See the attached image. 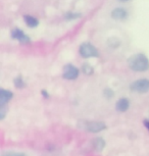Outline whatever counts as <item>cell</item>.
Segmentation results:
<instances>
[{
    "label": "cell",
    "instance_id": "1",
    "mask_svg": "<svg viewBox=\"0 0 149 156\" xmlns=\"http://www.w3.org/2000/svg\"><path fill=\"white\" fill-rule=\"evenodd\" d=\"M128 64L132 70L135 72H145L149 69V60L144 54L138 53L131 56L128 59Z\"/></svg>",
    "mask_w": 149,
    "mask_h": 156
},
{
    "label": "cell",
    "instance_id": "14",
    "mask_svg": "<svg viewBox=\"0 0 149 156\" xmlns=\"http://www.w3.org/2000/svg\"><path fill=\"white\" fill-rule=\"evenodd\" d=\"M83 72L85 73H87V75H91V73H93V69H92V66H89V64H85L83 66Z\"/></svg>",
    "mask_w": 149,
    "mask_h": 156
},
{
    "label": "cell",
    "instance_id": "12",
    "mask_svg": "<svg viewBox=\"0 0 149 156\" xmlns=\"http://www.w3.org/2000/svg\"><path fill=\"white\" fill-rule=\"evenodd\" d=\"M1 156H27L25 153L22 152H13V151H7L4 152Z\"/></svg>",
    "mask_w": 149,
    "mask_h": 156
},
{
    "label": "cell",
    "instance_id": "17",
    "mask_svg": "<svg viewBox=\"0 0 149 156\" xmlns=\"http://www.w3.org/2000/svg\"><path fill=\"white\" fill-rule=\"evenodd\" d=\"M119 1H128V0H119Z\"/></svg>",
    "mask_w": 149,
    "mask_h": 156
},
{
    "label": "cell",
    "instance_id": "3",
    "mask_svg": "<svg viewBox=\"0 0 149 156\" xmlns=\"http://www.w3.org/2000/svg\"><path fill=\"white\" fill-rule=\"evenodd\" d=\"M130 89L137 93H146L149 91V81L146 79L135 81L130 86Z\"/></svg>",
    "mask_w": 149,
    "mask_h": 156
},
{
    "label": "cell",
    "instance_id": "8",
    "mask_svg": "<svg viewBox=\"0 0 149 156\" xmlns=\"http://www.w3.org/2000/svg\"><path fill=\"white\" fill-rule=\"evenodd\" d=\"M112 16L115 20H125L126 17H127V11H126L124 8H115V9L112 10Z\"/></svg>",
    "mask_w": 149,
    "mask_h": 156
},
{
    "label": "cell",
    "instance_id": "13",
    "mask_svg": "<svg viewBox=\"0 0 149 156\" xmlns=\"http://www.w3.org/2000/svg\"><path fill=\"white\" fill-rule=\"evenodd\" d=\"M14 85H16V87H17V88H23V87L25 86L24 82H23V80H22V78H20V76L14 79Z\"/></svg>",
    "mask_w": 149,
    "mask_h": 156
},
{
    "label": "cell",
    "instance_id": "6",
    "mask_svg": "<svg viewBox=\"0 0 149 156\" xmlns=\"http://www.w3.org/2000/svg\"><path fill=\"white\" fill-rule=\"evenodd\" d=\"M11 37L23 43H28L30 41L29 37L22 30H20V29H14V30H12V32H11Z\"/></svg>",
    "mask_w": 149,
    "mask_h": 156
},
{
    "label": "cell",
    "instance_id": "9",
    "mask_svg": "<svg viewBox=\"0 0 149 156\" xmlns=\"http://www.w3.org/2000/svg\"><path fill=\"white\" fill-rule=\"evenodd\" d=\"M130 106V102L128 99L126 98H121L116 102V109L121 112H125V111L128 110V108Z\"/></svg>",
    "mask_w": 149,
    "mask_h": 156
},
{
    "label": "cell",
    "instance_id": "10",
    "mask_svg": "<svg viewBox=\"0 0 149 156\" xmlns=\"http://www.w3.org/2000/svg\"><path fill=\"white\" fill-rule=\"evenodd\" d=\"M93 147H94V149L96 151L100 152L103 150V148L105 147V142L103 139H101V138H96V139L93 141Z\"/></svg>",
    "mask_w": 149,
    "mask_h": 156
},
{
    "label": "cell",
    "instance_id": "7",
    "mask_svg": "<svg viewBox=\"0 0 149 156\" xmlns=\"http://www.w3.org/2000/svg\"><path fill=\"white\" fill-rule=\"evenodd\" d=\"M11 98H12V92L3 89L0 90V105L1 106H4L5 103L9 101Z\"/></svg>",
    "mask_w": 149,
    "mask_h": 156
},
{
    "label": "cell",
    "instance_id": "4",
    "mask_svg": "<svg viewBox=\"0 0 149 156\" xmlns=\"http://www.w3.org/2000/svg\"><path fill=\"white\" fill-rule=\"evenodd\" d=\"M82 125L84 126V129H86L89 132H92V133H98V132H101L104 129H106V126L101 122H82Z\"/></svg>",
    "mask_w": 149,
    "mask_h": 156
},
{
    "label": "cell",
    "instance_id": "15",
    "mask_svg": "<svg viewBox=\"0 0 149 156\" xmlns=\"http://www.w3.org/2000/svg\"><path fill=\"white\" fill-rule=\"evenodd\" d=\"M80 14H72V13H68L66 14V17L68 19H76V17H79Z\"/></svg>",
    "mask_w": 149,
    "mask_h": 156
},
{
    "label": "cell",
    "instance_id": "5",
    "mask_svg": "<svg viewBox=\"0 0 149 156\" xmlns=\"http://www.w3.org/2000/svg\"><path fill=\"white\" fill-rule=\"evenodd\" d=\"M79 76V69L72 64H68L63 69V78L66 80H76Z\"/></svg>",
    "mask_w": 149,
    "mask_h": 156
},
{
    "label": "cell",
    "instance_id": "16",
    "mask_svg": "<svg viewBox=\"0 0 149 156\" xmlns=\"http://www.w3.org/2000/svg\"><path fill=\"white\" fill-rule=\"evenodd\" d=\"M144 126L149 129V122H147V120H144Z\"/></svg>",
    "mask_w": 149,
    "mask_h": 156
},
{
    "label": "cell",
    "instance_id": "11",
    "mask_svg": "<svg viewBox=\"0 0 149 156\" xmlns=\"http://www.w3.org/2000/svg\"><path fill=\"white\" fill-rule=\"evenodd\" d=\"M24 19L26 20V23L29 26L30 28H35L38 26V23H39V22H38L37 19H35V17L33 16H24Z\"/></svg>",
    "mask_w": 149,
    "mask_h": 156
},
{
    "label": "cell",
    "instance_id": "2",
    "mask_svg": "<svg viewBox=\"0 0 149 156\" xmlns=\"http://www.w3.org/2000/svg\"><path fill=\"white\" fill-rule=\"evenodd\" d=\"M80 54L82 57L89 58V57H96L98 56V51L92 44L84 43L80 47Z\"/></svg>",
    "mask_w": 149,
    "mask_h": 156
}]
</instances>
